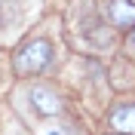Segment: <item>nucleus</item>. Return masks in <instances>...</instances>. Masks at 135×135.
Instances as JSON below:
<instances>
[{"mask_svg": "<svg viewBox=\"0 0 135 135\" xmlns=\"http://www.w3.org/2000/svg\"><path fill=\"white\" fill-rule=\"evenodd\" d=\"M49 61H52V46L46 40H31V43H25V46L16 52L12 68H16V74H22V77H34V74H40Z\"/></svg>", "mask_w": 135, "mask_h": 135, "instance_id": "nucleus-1", "label": "nucleus"}, {"mask_svg": "<svg viewBox=\"0 0 135 135\" xmlns=\"http://www.w3.org/2000/svg\"><path fill=\"white\" fill-rule=\"evenodd\" d=\"M101 16L117 31H132L135 28V3L132 0H101Z\"/></svg>", "mask_w": 135, "mask_h": 135, "instance_id": "nucleus-2", "label": "nucleus"}, {"mask_svg": "<svg viewBox=\"0 0 135 135\" xmlns=\"http://www.w3.org/2000/svg\"><path fill=\"white\" fill-rule=\"evenodd\" d=\"M31 104L37 114H43V117H55V114H61L65 110V101H61L59 92H52L49 86H34L31 89Z\"/></svg>", "mask_w": 135, "mask_h": 135, "instance_id": "nucleus-3", "label": "nucleus"}, {"mask_svg": "<svg viewBox=\"0 0 135 135\" xmlns=\"http://www.w3.org/2000/svg\"><path fill=\"white\" fill-rule=\"evenodd\" d=\"M110 129L123 135H135V101H123L110 110Z\"/></svg>", "mask_w": 135, "mask_h": 135, "instance_id": "nucleus-4", "label": "nucleus"}, {"mask_svg": "<svg viewBox=\"0 0 135 135\" xmlns=\"http://www.w3.org/2000/svg\"><path fill=\"white\" fill-rule=\"evenodd\" d=\"M49 135H61V132H49Z\"/></svg>", "mask_w": 135, "mask_h": 135, "instance_id": "nucleus-5", "label": "nucleus"}, {"mask_svg": "<svg viewBox=\"0 0 135 135\" xmlns=\"http://www.w3.org/2000/svg\"><path fill=\"white\" fill-rule=\"evenodd\" d=\"M132 43H135V34H132Z\"/></svg>", "mask_w": 135, "mask_h": 135, "instance_id": "nucleus-6", "label": "nucleus"}]
</instances>
